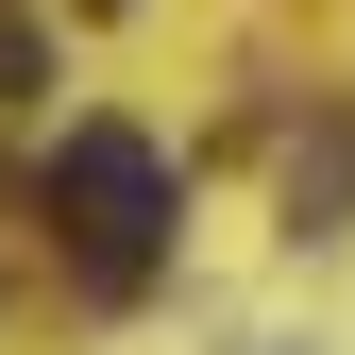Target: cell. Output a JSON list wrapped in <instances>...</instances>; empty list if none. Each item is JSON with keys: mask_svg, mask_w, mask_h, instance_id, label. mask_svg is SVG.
Returning <instances> with one entry per match:
<instances>
[{"mask_svg": "<svg viewBox=\"0 0 355 355\" xmlns=\"http://www.w3.org/2000/svg\"><path fill=\"white\" fill-rule=\"evenodd\" d=\"M51 220H68V254L102 288H136L169 254V153L136 136V119H68V136H51Z\"/></svg>", "mask_w": 355, "mask_h": 355, "instance_id": "1", "label": "cell"}, {"mask_svg": "<svg viewBox=\"0 0 355 355\" xmlns=\"http://www.w3.org/2000/svg\"><path fill=\"white\" fill-rule=\"evenodd\" d=\"M102 17H119V0H102Z\"/></svg>", "mask_w": 355, "mask_h": 355, "instance_id": "3", "label": "cell"}, {"mask_svg": "<svg viewBox=\"0 0 355 355\" xmlns=\"http://www.w3.org/2000/svg\"><path fill=\"white\" fill-rule=\"evenodd\" d=\"M0 102H34V17H0Z\"/></svg>", "mask_w": 355, "mask_h": 355, "instance_id": "2", "label": "cell"}]
</instances>
